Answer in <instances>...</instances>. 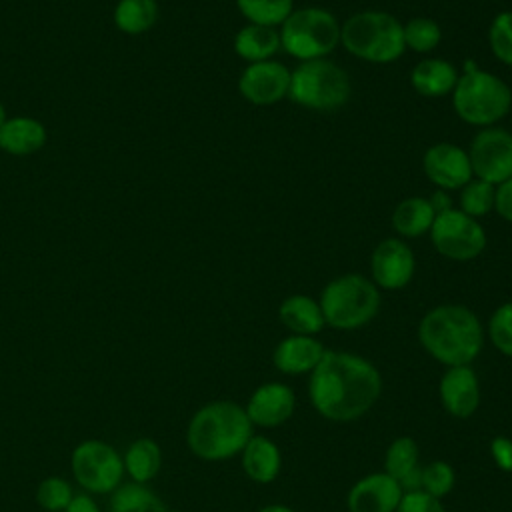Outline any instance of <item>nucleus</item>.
I'll return each instance as SVG.
<instances>
[{
    "label": "nucleus",
    "instance_id": "obj_1",
    "mask_svg": "<svg viewBox=\"0 0 512 512\" xmlns=\"http://www.w3.org/2000/svg\"><path fill=\"white\" fill-rule=\"evenodd\" d=\"M378 368L352 352L326 350L310 372L308 398L314 410L332 422H352L364 416L380 398Z\"/></svg>",
    "mask_w": 512,
    "mask_h": 512
},
{
    "label": "nucleus",
    "instance_id": "obj_2",
    "mask_svg": "<svg viewBox=\"0 0 512 512\" xmlns=\"http://www.w3.org/2000/svg\"><path fill=\"white\" fill-rule=\"evenodd\" d=\"M418 340L436 362L464 366L478 358L484 346V328L470 308L440 304L422 316Z\"/></svg>",
    "mask_w": 512,
    "mask_h": 512
},
{
    "label": "nucleus",
    "instance_id": "obj_3",
    "mask_svg": "<svg viewBox=\"0 0 512 512\" xmlns=\"http://www.w3.org/2000/svg\"><path fill=\"white\" fill-rule=\"evenodd\" d=\"M254 426L244 406L232 400H214L194 412L186 428L190 452L202 460H228L242 452Z\"/></svg>",
    "mask_w": 512,
    "mask_h": 512
},
{
    "label": "nucleus",
    "instance_id": "obj_4",
    "mask_svg": "<svg viewBox=\"0 0 512 512\" xmlns=\"http://www.w3.org/2000/svg\"><path fill=\"white\" fill-rule=\"evenodd\" d=\"M340 44L356 58L388 64L406 50L402 22L382 10H362L340 24Z\"/></svg>",
    "mask_w": 512,
    "mask_h": 512
},
{
    "label": "nucleus",
    "instance_id": "obj_5",
    "mask_svg": "<svg viewBox=\"0 0 512 512\" xmlns=\"http://www.w3.org/2000/svg\"><path fill=\"white\" fill-rule=\"evenodd\" d=\"M452 106L462 122L488 128L510 112L512 92L502 78L472 68L458 76L452 90Z\"/></svg>",
    "mask_w": 512,
    "mask_h": 512
},
{
    "label": "nucleus",
    "instance_id": "obj_6",
    "mask_svg": "<svg viewBox=\"0 0 512 512\" xmlns=\"http://www.w3.org/2000/svg\"><path fill=\"white\" fill-rule=\"evenodd\" d=\"M318 304L328 326L336 330H356L378 314L380 292L370 278L344 274L324 286Z\"/></svg>",
    "mask_w": 512,
    "mask_h": 512
},
{
    "label": "nucleus",
    "instance_id": "obj_7",
    "mask_svg": "<svg viewBox=\"0 0 512 512\" xmlns=\"http://www.w3.org/2000/svg\"><path fill=\"white\" fill-rule=\"evenodd\" d=\"M280 48L300 62L326 58L340 44V22L320 6L290 12L280 26Z\"/></svg>",
    "mask_w": 512,
    "mask_h": 512
},
{
    "label": "nucleus",
    "instance_id": "obj_8",
    "mask_svg": "<svg viewBox=\"0 0 512 512\" xmlns=\"http://www.w3.org/2000/svg\"><path fill=\"white\" fill-rule=\"evenodd\" d=\"M288 96L302 108L330 112L348 102L350 78L328 58L306 60L290 70Z\"/></svg>",
    "mask_w": 512,
    "mask_h": 512
},
{
    "label": "nucleus",
    "instance_id": "obj_9",
    "mask_svg": "<svg viewBox=\"0 0 512 512\" xmlns=\"http://www.w3.org/2000/svg\"><path fill=\"white\" fill-rule=\"evenodd\" d=\"M74 480L92 494H110L122 484V456L102 440L80 442L70 456Z\"/></svg>",
    "mask_w": 512,
    "mask_h": 512
},
{
    "label": "nucleus",
    "instance_id": "obj_10",
    "mask_svg": "<svg viewBox=\"0 0 512 512\" xmlns=\"http://www.w3.org/2000/svg\"><path fill=\"white\" fill-rule=\"evenodd\" d=\"M430 240L438 254L458 262L472 260L486 248V232L482 224L456 208L436 214L430 228Z\"/></svg>",
    "mask_w": 512,
    "mask_h": 512
},
{
    "label": "nucleus",
    "instance_id": "obj_11",
    "mask_svg": "<svg viewBox=\"0 0 512 512\" xmlns=\"http://www.w3.org/2000/svg\"><path fill=\"white\" fill-rule=\"evenodd\" d=\"M472 176L490 184L512 178V132L496 126L482 128L470 142Z\"/></svg>",
    "mask_w": 512,
    "mask_h": 512
},
{
    "label": "nucleus",
    "instance_id": "obj_12",
    "mask_svg": "<svg viewBox=\"0 0 512 512\" xmlns=\"http://www.w3.org/2000/svg\"><path fill=\"white\" fill-rule=\"evenodd\" d=\"M238 90L254 106H272L288 96L290 70L278 60L252 62L242 70Z\"/></svg>",
    "mask_w": 512,
    "mask_h": 512
},
{
    "label": "nucleus",
    "instance_id": "obj_13",
    "mask_svg": "<svg viewBox=\"0 0 512 512\" xmlns=\"http://www.w3.org/2000/svg\"><path fill=\"white\" fill-rule=\"evenodd\" d=\"M416 260L408 244L400 238L382 240L370 256L372 282L384 290H400L410 284Z\"/></svg>",
    "mask_w": 512,
    "mask_h": 512
},
{
    "label": "nucleus",
    "instance_id": "obj_14",
    "mask_svg": "<svg viewBox=\"0 0 512 512\" xmlns=\"http://www.w3.org/2000/svg\"><path fill=\"white\" fill-rule=\"evenodd\" d=\"M426 178L440 190H458L472 178L468 152L450 142H438L424 152Z\"/></svg>",
    "mask_w": 512,
    "mask_h": 512
},
{
    "label": "nucleus",
    "instance_id": "obj_15",
    "mask_svg": "<svg viewBox=\"0 0 512 512\" xmlns=\"http://www.w3.org/2000/svg\"><path fill=\"white\" fill-rule=\"evenodd\" d=\"M402 494L398 480L382 470L356 480L348 490L346 504L350 512H396Z\"/></svg>",
    "mask_w": 512,
    "mask_h": 512
},
{
    "label": "nucleus",
    "instance_id": "obj_16",
    "mask_svg": "<svg viewBox=\"0 0 512 512\" xmlns=\"http://www.w3.org/2000/svg\"><path fill=\"white\" fill-rule=\"evenodd\" d=\"M442 408L454 418H470L480 404V382L470 364L448 366L440 378Z\"/></svg>",
    "mask_w": 512,
    "mask_h": 512
},
{
    "label": "nucleus",
    "instance_id": "obj_17",
    "mask_svg": "<svg viewBox=\"0 0 512 512\" xmlns=\"http://www.w3.org/2000/svg\"><path fill=\"white\" fill-rule=\"evenodd\" d=\"M252 426L274 428L290 420L296 410L294 390L280 382L260 384L248 398L244 406Z\"/></svg>",
    "mask_w": 512,
    "mask_h": 512
},
{
    "label": "nucleus",
    "instance_id": "obj_18",
    "mask_svg": "<svg viewBox=\"0 0 512 512\" xmlns=\"http://www.w3.org/2000/svg\"><path fill=\"white\" fill-rule=\"evenodd\" d=\"M324 354H326V348L316 336L290 334L276 344L272 352V364L282 374H290V376L310 374L318 366Z\"/></svg>",
    "mask_w": 512,
    "mask_h": 512
},
{
    "label": "nucleus",
    "instance_id": "obj_19",
    "mask_svg": "<svg viewBox=\"0 0 512 512\" xmlns=\"http://www.w3.org/2000/svg\"><path fill=\"white\" fill-rule=\"evenodd\" d=\"M48 140L46 126L30 116L6 118L0 126V150L10 156H30Z\"/></svg>",
    "mask_w": 512,
    "mask_h": 512
},
{
    "label": "nucleus",
    "instance_id": "obj_20",
    "mask_svg": "<svg viewBox=\"0 0 512 512\" xmlns=\"http://www.w3.org/2000/svg\"><path fill=\"white\" fill-rule=\"evenodd\" d=\"M242 456V470L244 474L258 482L268 484L276 480L282 468V456L276 442H272L266 436L252 434V438L246 442V446L240 452Z\"/></svg>",
    "mask_w": 512,
    "mask_h": 512
},
{
    "label": "nucleus",
    "instance_id": "obj_21",
    "mask_svg": "<svg viewBox=\"0 0 512 512\" xmlns=\"http://www.w3.org/2000/svg\"><path fill=\"white\" fill-rule=\"evenodd\" d=\"M458 82L456 68L442 58H424L410 72L412 88L426 98L452 94Z\"/></svg>",
    "mask_w": 512,
    "mask_h": 512
},
{
    "label": "nucleus",
    "instance_id": "obj_22",
    "mask_svg": "<svg viewBox=\"0 0 512 512\" xmlns=\"http://www.w3.org/2000/svg\"><path fill=\"white\" fill-rule=\"evenodd\" d=\"M278 318L292 334L300 336H316L326 326L320 304L306 294L288 296L278 308Z\"/></svg>",
    "mask_w": 512,
    "mask_h": 512
},
{
    "label": "nucleus",
    "instance_id": "obj_23",
    "mask_svg": "<svg viewBox=\"0 0 512 512\" xmlns=\"http://www.w3.org/2000/svg\"><path fill=\"white\" fill-rule=\"evenodd\" d=\"M278 50H280V34L272 26L246 24L234 36V52L248 64L272 60V56Z\"/></svg>",
    "mask_w": 512,
    "mask_h": 512
},
{
    "label": "nucleus",
    "instance_id": "obj_24",
    "mask_svg": "<svg viewBox=\"0 0 512 512\" xmlns=\"http://www.w3.org/2000/svg\"><path fill=\"white\" fill-rule=\"evenodd\" d=\"M436 218V210L430 200L422 196H410L398 202L392 212V228L402 238H418L430 232L432 222Z\"/></svg>",
    "mask_w": 512,
    "mask_h": 512
},
{
    "label": "nucleus",
    "instance_id": "obj_25",
    "mask_svg": "<svg viewBox=\"0 0 512 512\" xmlns=\"http://www.w3.org/2000/svg\"><path fill=\"white\" fill-rule=\"evenodd\" d=\"M122 462L132 482L146 484L160 472L162 450L152 438H138L128 446Z\"/></svg>",
    "mask_w": 512,
    "mask_h": 512
},
{
    "label": "nucleus",
    "instance_id": "obj_26",
    "mask_svg": "<svg viewBox=\"0 0 512 512\" xmlns=\"http://www.w3.org/2000/svg\"><path fill=\"white\" fill-rule=\"evenodd\" d=\"M114 26L128 34L138 36L148 32L158 20L156 0H118L112 12Z\"/></svg>",
    "mask_w": 512,
    "mask_h": 512
},
{
    "label": "nucleus",
    "instance_id": "obj_27",
    "mask_svg": "<svg viewBox=\"0 0 512 512\" xmlns=\"http://www.w3.org/2000/svg\"><path fill=\"white\" fill-rule=\"evenodd\" d=\"M110 494L108 512H168L162 498L156 496V492H152L146 484H120Z\"/></svg>",
    "mask_w": 512,
    "mask_h": 512
},
{
    "label": "nucleus",
    "instance_id": "obj_28",
    "mask_svg": "<svg viewBox=\"0 0 512 512\" xmlns=\"http://www.w3.org/2000/svg\"><path fill=\"white\" fill-rule=\"evenodd\" d=\"M236 6L250 24L272 28L282 26V22L294 10L292 0H236Z\"/></svg>",
    "mask_w": 512,
    "mask_h": 512
},
{
    "label": "nucleus",
    "instance_id": "obj_29",
    "mask_svg": "<svg viewBox=\"0 0 512 512\" xmlns=\"http://www.w3.org/2000/svg\"><path fill=\"white\" fill-rule=\"evenodd\" d=\"M420 450L414 438L410 436H400L390 446L386 448L384 454V472L390 474L392 478L400 480L406 476L410 470L418 468L420 464Z\"/></svg>",
    "mask_w": 512,
    "mask_h": 512
},
{
    "label": "nucleus",
    "instance_id": "obj_30",
    "mask_svg": "<svg viewBox=\"0 0 512 512\" xmlns=\"http://www.w3.org/2000/svg\"><path fill=\"white\" fill-rule=\"evenodd\" d=\"M402 36H404L406 48L426 54V52H432L440 44L442 30L436 20L418 16V18H412L406 24H402Z\"/></svg>",
    "mask_w": 512,
    "mask_h": 512
},
{
    "label": "nucleus",
    "instance_id": "obj_31",
    "mask_svg": "<svg viewBox=\"0 0 512 512\" xmlns=\"http://www.w3.org/2000/svg\"><path fill=\"white\" fill-rule=\"evenodd\" d=\"M494 184L480 180L472 176L462 188H460V208L464 214L472 218H480L488 214L494 208Z\"/></svg>",
    "mask_w": 512,
    "mask_h": 512
},
{
    "label": "nucleus",
    "instance_id": "obj_32",
    "mask_svg": "<svg viewBox=\"0 0 512 512\" xmlns=\"http://www.w3.org/2000/svg\"><path fill=\"white\" fill-rule=\"evenodd\" d=\"M72 498L70 484L60 476H48L36 488V502L46 512H64Z\"/></svg>",
    "mask_w": 512,
    "mask_h": 512
},
{
    "label": "nucleus",
    "instance_id": "obj_33",
    "mask_svg": "<svg viewBox=\"0 0 512 512\" xmlns=\"http://www.w3.org/2000/svg\"><path fill=\"white\" fill-rule=\"evenodd\" d=\"M492 54L506 66H512V10L498 12L488 28Z\"/></svg>",
    "mask_w": 512,
    "mask_h": 512
},
{
    "label": "nucleus",
    "instance_id": "obj_34",
    "mask_svg": "<svg viewBox=\"0 0 512 512\" xmlns=\"http://www.w3.org/2000/svg\"><path fill=\"white\" fill-rule=\"evenodd\" d=\"M456 484L454 468L444 460H434L422 466V490L438 500L452 492Z\"/></svg>",
    "mask_w": 512,
    "mask_h": 512
},
{
    "label": "nucleus",
    "instance_id": "obj_35",
    "mask_svg": "<svg viewBox=\"0 0 512 512\" xmlns=\"http://www.w3.org/2000/svg\"><path fill=\"white\" fill-rule=\"evenodd\" d=\"M488 338L492 346L512 358V302L500 304L488 320Z\"/></svg>",
    "mask_w": 512,
    "mask_h": 512
},
{
    "label": "nucleus",
    "instance_id": "obj_36",
    "mask_svg": "<svg viewBox=\"0 0 512 512\" xmlns=\"http://www.w3.org/2000/svg\"><path fill=\"white\" fill-rule=\"evenodd\" d=\"M396 512H446L442 502L424 490L416 492H404L402 500L396 508Z\"/></svg>",
    "mask_w": 512,
    "mask_h": 512
},
{
    "label": "nucleus",
    "instance_id": "obj_37",
    "mask_svg": "<svg viewBox=\"0 0 512 512\" xmlns=\"http://www.w3.org/2000/svg\"><path fill=\"white\" fill-rule=\"evenodd\" d=\"M490 456L498 470L512 472V440L508 436H494L490 440Z\"/></svg>",
    "mask_w": 512,
    "mask_h": 512
},
{
    "label": "nucleus",
    "instance_id": "obj_38",
    "mask_svg": "<svg viewBox=\"0 0 512 512\" xmlns=\"http://www.w3.org/2000/svg\"><path fill=\"white\" fill-rule=\"evenodd\" d=\"M494 210L504 220L512 222V178L496 184L494 188Z\"/></svg>",
    "mask_w": 512,
    "mask_h": 512
},
{
    "label": "nucleus",
    "instance_id": "obj_39",
    "mask_svg": "<svg viewBox=\"0 0 512 512\" xmlns=\"http://www.w3.org/2000/svg\"><path fill=\"white\" fill-rule=\"evenodd\" d=\"M64 512H100V508L92 496L78 494L72 498V502L66 506Z\"/></svg>",
    "mask_w": 512,
    "mask_h": 512
},
{
    "label": "nucleus",
    "instance_id": "obj_40",
    "mask_svg": "<svg viewBox=\"0 0 512 512\" xmlns=\"http://www.w3.org/2000/svg\"><path fill=\"white\" fill-rule=\"evenodd\" d=\"M430 202H432V206H434L436 214H438V212H442V210H448V208H452V206H450V200H448V196H446L442 190H440V192H436V194L432 196V200H430Z\"/></svg>",
    "mask_w": 512,
    "mask_h": 512
},
{
    "label": "nucleus",
    "instance_id": "obj_41",
    "mask_svg": "<svg viewBox=\"0 0 512 512\" xmlns=\"http://www.w3.org/2000/svg\"><path fill=\"white\" fill-rule=\"evenodd\" d=\"M258 512H294L290 506H284V504H268L264 508H260Z\"/></svg>",
    "mask_w": 512,
    "mask_h": 512
},
{
    "label": "nucleus",
    "instance_id": "obj_42",
    "mask_svg": "<svg viewBox=\"0 0 512 512\" xmlns=\"http://www.w3.org/2000/svg\"><path fill=\"white\" fill-rule=\"evenodd\" d=\"M6 118H8V116H6V110H4V106H2V102H0V126L6 122Z\"/></svg>",
    "mask_w": 512,
    "mask_h": 512
},
{
    "label": "nucleus",
    "instance_id": "obj_43",
    "mask_svg": "<svg viewBox=\"0 0 512 512\" xmlns=\"http://www.w3.org/2000/svg\"><path fill=\"white\" fill-rule=\"evenodd\" d=\"M174 512H180V510H174Z\"/></svg>",
    "mask_w": 512,
    "mask_h": 512
}]
</instances>
